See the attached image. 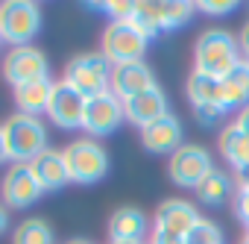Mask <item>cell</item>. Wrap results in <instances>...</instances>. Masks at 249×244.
Returning <instances> with one entry per match:
<instances>
[{
    "label": "cell",
    "mask_w": 249,
    "mask_h": 244,
    "mask_svg": "<svg viewBox=\"0 0 249 244\" xmlns=\"http://www.w3.org/2000/svg\"><path fill=\"white\" fill-rule=\"evenodd\" d=\"M123 112H126V121H132V124H138L144 130V127L156 124V121H161L164 115H170V103H167V94L156 85L144 94L123 100Z\"/></svg>",
    "instance_id": "obj_15"
},
{
    "label": "cell",
    "mask_w": 249,
    "mask_h": 244,
    "mask_svg": "<svg viewBox=\"0 0 249 244\" xmlns=\"http://www.w3.org/2000/svg\"><path fill=\"white\" fill-rule=\"evenodd\" d=\"M188 100H191V106H205V103L220 106V80L194 71L188 77Z\"/></svg>",
    "instance_id": "obj_22"
},
{
    "label": "cell",
    "mask_w": 249,
    "mask_h": 244,
    "mask_svg": "<svg viewBox=\"0 0 249 244\" xmlns=\"http://www.w3.org/2000/svg\"><path fill=\"white\" fill-rule=\"evenodd\" d=\"M240 244H249V235H243V238H240Z\"/></svg>",
    "instance_id": "obj_37"
},
{
    "label": "cell",
    "mask_w": 249,
    "mask_h": 244,
    "mask_svg": "<svg viewBox=\"0 0 249 244\" xmlns=\"http://www.w3.org/2000/svg\"><path fill=\"white\" fill-rule=\"evenodd\" d=\"M0 130L6 139L9 162H33L47 150V127L41 124V118L15 112L12 118H6V124Z\"/></svg>",
    "instance_id": "obj_2"
},
{
    "label": "cell",
    "mask_w": 249,
    "mask_h": 244,
    "mask_svg": "<svg viewBox=\"0 0 249 244\" xmlns=\"http://www.w3.org/2000/svg\"><path fill=\"white\" fill-rule=\"evenodd\" d=\"M199 221V212L188 200H164L156 209V232H164L170 238H185L191 226Z\"/></svg>",
    "instance_id": "obj_14"
},
{
    "label": "cell",
    "mask_w": 249,
    "mask_h": 244,
    "mask_svg": "<svg viewBox=\"0 0 249 244\" xmlns=\"http://www.w3.org/2000/svg\"><path fill=\"white\" fill-rule=\"evenodd\" d=\"M196 197H199V203H205V206H217V203H223L229 194H231V177L229 174H223V171H211L196 188Z\"/></svg>",
    "instance_id": "obj_23"
},
{
    "label": "cell",
    "mask_w": 249,
    "mask_h": 244,
    "mask_svg": "<svg viewBox=\"0 0 249 244\" xmlns=\"http://www.w3.org/2000/svg\"><path fill=\"white\" fill-rule=\"evenodd\" d=\"M234 183H237V191H249V168L234 171Z\"/></svg>",
    "instance_id": "obj_31"
},
{
    "label": "cell",
    "mask_w": 249,
    "mask_h": 244,
    "mask_svg": "<svg viewBox=\"0 0 249 244\" xmlns=\"http://www.w3.org/2000/svg\"><path fill=\"white\" fill-rule=\"evenodd\" d=\"M141 142L150 153H176L182 147V124L179 118L173 115H164L161 121H156V124L144 127L141 130Z\"/></svg>",
    "instance_id": "obj_16"
},
{
    "label": "cell",
    "mask_w": 249,
    "mask_h": 244,
    "mask_svg": "<svg viewBox=\"0 0 249 244\" xmlns=\"http://www.w3.org/2000/svg\"><path fill=\"white\" fill-rule=\"evenodd\" d=\"M194 12H196V6L188 3V0H156V3H138L135 6L132 24L147 39H156L159 33L185 27L194 18Z\"/></svg>",
    "instance_id": "obj_3"
},
{
    "label": "cell",
    "mask_w": 249,
    "mask_h": 244,
    "mask_svg": "<svg viewBox=\"0 0 249 244\" xmlns=\"http://www.w3.org/2000/svg\"><path fill=\"white\" fill-rule=\"evenodd\" d=\"M196 9L205 12V15H229V12L237 9V3L234 0H199Z\"/></svg>",
    "instance_id": "obj_28"
},
{
    "label": "cell",
    "mask_w": 249,
    "mask_h": 244,
    "mask_svg": "<svg viewBox=\"0 0 249 244\" xmlns=\"http://www.w3.org/2000/svg\"><path fill=\"white\" fill-rule=\"evenodd\" d=\"M246 65H249V56H246Z\"/></svg>",
    "instance_id": "obj_38"
},
{
    "label": "cell",
    "mask_w": 249,
    "mask_h": 244,
    "mask_svg": "<svg viewBox=\"0 0 249 244\" xmlns=\"http://www.w3.org/2000/svg\"><path fill=\"white\" fill-rule=\"evenodd\" d=\"M240 50L249 56V21L243 24V30H240Z\"/></svg>",
    "instance_id": "obj_33"
},
{
    "label": "cell",
    "mask_w": 249,
    "mask_h": 244,
    "mask_svg": "<svg viewBox=\"0 0 249 244\" xmlns=\"http://www.w3.org/2000/svg\"><path fill=\"white\" fill-rule=\"evenodd\" d=\"M41 194H44V188H41V183H38V177H36L30 162H12V168L3 174V180H0V197H3V206L27 209Z\"/></svg>",
    "instance_id": "obj_8"
},
{
    "label": "cell",
    "mask_w": 249,
    "mask_h": 244,
    "mask_svg": "<svg viewBox=\"0 0 249 244\" xmlns=\"http://www.w3.org/2000/svg\"><path fill=\"white\" fill-rule=\"evenodd\" d=\"M62 156H65V168H68V180L79 183V185H91V183L103 180L108 171V156L94 139L71 142L62 150Z\"/></svg>",
    "instance_id": "obj_6"
},
{
    "label": "cell",
    "mask_w": 249,
    "mask_h": 244,
    "mask_svg": "<svg viewBox=\"0 0 249 244\" xmlns=\"http://www.w3.org/2000/svg\"><path fill=\"white\" fill-rule=\"evenodd\" d=\"M123 121H126V112H123V100L114 97L111 91L88 97L85 103V121H82V130L91 136H108L114 133Z\"/></svg>",
    "instance_id": "obj_12"
},
{
    "label": "cell",
    "mask_w": 249,
    "mask_h": 244,
    "mask_svg": "<svg viewBox=\"0 0 249 244\" xmlns=\"http://www.w3.org/2000/svg\"><path fill=\"white\" fill-rule=\"evenodd\" d=\"M211 171H214V162L208 150L199 144H182L170 156V180L182 188H196Z\"/></svg>",
    "instance_id": "obj_10"
},
{
    "label": "cell",
    "mask_w": 249,
    "mask_h": 244,
    "mask_svg": "<svg viewBox=\"0 0 249 244\" xmlns=\"http://www.w3.org/2000/svg\"><path fill=\"white\" fill-rule=\"evenodd\" d=\"M85 103H88V97H82L68 82H53V94H50V103H47L44 115L62 130H82Z\"/></svg>",
    "instance_id": "obj_11"
},
{
    "label": "cell",
    "mask_w": 249,
    "mask_h": 244,
    "mask_svg": "<svg viewBox=\"0 0 249 244\" xmlns=\"http://www.w3.org/2000/svg\"><path fill=\"white\" fill-rule=\"evenodd\" d=\"M135 6L138 3H132V0H106V3H97V9L111 15V21H132L135 18Z\"/></svg>",
    "instance_id": "obj_26"
},
{
    "label": "cell",
    "mask_w": 249,
    "mask_h": 244,
    "mask_svg": "<svg viewBox=\"0 0 249 244\" xmlns=\"http://www.w3.org/2000/svg\"><path fill=\"white\" fill-rule=\"evenodd\" d=\"M111 244H144V241H111Z\"/></svg>",
    "instance_id": "obj_36"
},
{
    "label": "cell",
    "mask_w": 249,
    "mask_h": 244,
    "mask_svg": "<svg viewBox=\"0 0 249 244\" xmlns=\"http://www.w3.org/2000/svg\"><path fill=\"white\" fill-rule=\"evenodd\" d=\"M156 88V77L147 62H126V65H111V80L108 91L120 100H129L135 94H144Z\"/></svg>",
    "instance_id": "obj_13"
},
{
    "label": "cell",
    "mask_w": 249,
    "mask_h": 244,
    "mask_svg": "<svg viewBox=\"0 0 249 244\" xmlns=\"http://www.w3.org/2000/svg\"><path fill=\"white\" fill-rule=\"evenodd\" d=\"M3 77L12 88L24 85V82H36V80H47L50 77V68H47V59L38 47L33 44H24V47H12L6 56H3Z\"/></svg>",
    "instance_id": "obj_9"
},
{
    "label": "cell",
    "mask_w": 249,
    "mask_h": 244,
    "mask_svg": "<svg viewBox=\"0 0 249 244\" xmlns=\"http://www.w3.org/2000/svg\"><path fill=\"white\" fill-rule=\"evenodd\" d=\"M223 115H226V109L223 106H217V103H205V106H194V118L199 121L202 127H217L220 121H223Z\"/></svg>",
    "instance_id": "obj_27"
},
{
    "label": "cell",
    "mask_w": 249,
    "mask_h": 244,
    "mask_svg": "<svg viewBox=\"0 0 249 244\" xmlns=\"http://www.w3.org/2000/svg\"><path fill=\"white\" fill-rule=\"evenodd\" d=\"M12 244H53V229L41 218H27L15 226Z\"/></svg>",
    "instance_id": "obj_24"
},
{
    "label": "cell",
    "mask_w": 249,
    "mask_h": 244,
    "mask_svg": "<svg viewBox=\"0 0 249 244\" xmlns=\"http://www.w3.org/2000/svg\"><path fill=\"white\" fill-rule=\"evenodd\" d=\"M30 165H33V171H36V177H38V183H41L44 191H59L65 183H71V180H68V168H65L62 150L47 147V150H44L41 156H36Z\"/></svg>",
    "instance_id": "obj_19"
},
{
    "label": "cell",
    "mask_w": 249,
    "mask_h": 244,
    "mask_svg": "<svg viewBox=\"0 0 249 244\" xmlns=\"http://www.w3.org/2000/svg\"><path fill=\"white\" fill-rule=\"evenodd\" d=\"M234 127H237L240 133H246V136H249V103H246L243 109H237V118H234Z\"/></svg>",
    "instance_id": "obj_30"
},
{
    "label": "cell",
    "mask_w": 249,
    "mask_h": 244,
    "mask_svg": "<svg viewBox=\"0 0 249 244\" xmlns=\"http://www.w3.org/2000/svg\"><path fill=\"white\" fill-rule=\"evenodd\" d=\"M41 27V12L30 0H6L0 3V41H6L12 47L30 44Z\"/></svg>",
    "instance_id": "obj_7"
},
{
    "label": "cell",
    "mask_w": 249,
    "mask_h": 244,
    "mask_svg": "<svg viewBox=\"0 0 249 244\" xmlns=\"http://www.w3.org/2000/svg\"><path fill=\"white\" fill-rule=\"evenodd\" d=\"M240 62H243V50H240V41H237L231 33H226V30H205V33L196 39L194 71L223 80V77L231 74Z\"/></svg>",
    "instance_id": "obj_1"
},
{
    "label": "cell",
    "mask_w": 249,
    "mask_h": 244,
    "mask_svg": "<svg viewBox=\"0 0 249 244\" xmlns=\"http://www.w3.org/2000/svg\"><path fill=\"white\" fill-rule=\"evenodd\" d=\"M103 56L111 65H126V62H144L147 53V36L132 24V21H108L103 30Z\"/></svg>",
    "instance_id": "obj_4"
},
{
    "label": "cell",
    "mask_w": 249,
    "mask_h": 244,
    "mask_svg": "<svg viewBox=\"0 0 249 244\" xmlns=\"http://www.w3.org/2000/svg\"><path fill=\"white\" fill-rule=\"evenodd\" d=\"M234 215L243 226H249V191H237L234 197Z\"/></svg>",
    "instance_id": "obj_29"
},
{
    "label": "cell",
    "mask_w": 249,
    "mask_h": 244,
    "mask_svg": "<svg viewBox=\"0 0 249 244\" xmlns=\"http://www.w3.org/2000/svg\"><path fill=\"white\" fill-rule=\"evenodd\" d=\"M249 103V65L246 59L220 80V106L229 109H243Z\"/></svg>",
    "instance_id": "obj_20"
},
{
    "label": "cell",
    "mask_w": 249,
    "mask_h": 244,
    "mask_svg": "<svg viewBox=\"0 0 249 244\" xmlns=\"http://www.w3.org/2000/svg\"><path fill=\"white\" fill-rule=\"evenodd\" d=\"M50 94H53V80H36V82H24L18 88H12V97H15V106L21 115H33L38 118L41 112H47V103H50Z\"/></svg>",
    "instance_id": "obj_18"
},
{
    "label": "cell",
    "mask_w": 249,
    "mask_h": 244,
    "mask_svg": "<svg viewBox=\"0 0 249 244\" xmlns=\"http://www.w3.org/2000/svg\"><path fill=\"white\" fill-rule=\"evenodd\" d=\"M9 162V150H6V139H3V130H0V165Z\"/></svg>",
    "instance_id": "obj_34"
},
{
    "label": "cell",
    "mask_w": 249,
    "mask_h": 244,
    "mask_svg": "<svg viewBox=\"0 0 249 244\" xmlns=\"http://www.w3.org/2000/svg\"><path fill=\"white\" fill-rule=\"evenodd\" d=\"M147 229H150L147 215L141 209H135V206H120L108 218V235H111V241H144Z\"/></svg>",
    "instance_id": "obj_17"
},
{
    "label": "cell",
    "mask_w": 249,
    "mask_h": 244,
    "mask_svg": "<svg viewBox=\"0 0 249 244\" xmlns=\"http://www.w3.org/2000/svg\"><path fill=\"white\" fill-rule=\"evenodd\" d=\"M6 226H9V212H6V206L0 203V235L6 232Z\"/></svg>",
    "instance_id": "obj_35"
},
{
    "label": "cell",
    "mask_w": 249,
    "mask_h": 244,
    "mask_svg": "<svg viewBox=\"0 0 249 244\" xmlns=\"http://www.w3.org/2000/svg\"><path fill=\"white\" fill-rule=\"evenodd\" d=\"M246 235H249V229H246Z\"/></svg>",
    "instance_id": "obj_39"
},
{
    "label": "cell",
    "mask_w": 249,
    "mask_h": 244,
    "mask_svg": "<svg viewBox=\"0 0 249 244\" xmlns=\"http://www.w3.org/2000/svg\"><path fill=\"white\" fill-rule=\"evenodd\" d=\"M150 244H185V241H182V238H170V235H164V232H156V229H153Z\"/></svg>",
    "instance_id": "obj_32"
},
{
    "label": "cell",
    "mask_w": 249,
    "mask_h": 244,
    "mask_svg": "<svg viewBox=\"0 0 249 244\" xmlns=\"http://www.w3.org/2000/svg\"><path fill=\"white\" fill-rule=\"evenodd\" d=\"M108 80H111V62L103 53H82L73 56L65 68L62 82H68L71 88H76L82 97H97L108 91Z\"/></svg>",
    "instance_id": "obj_5"
},
{
    "label": "cell",
    "mask_w": 249,
    "mask_h": 244,
    "mask_svg": "<svg viewBox=\"0 0 249 244\" xmlns=\"http://www.w3.org/2000/svg\"><path fill=\"white\" fill-rule=\"evenodd\" d=\"M217 144H220V153L226 156V162H229V165H234V171L249 168V136H246V133H240L234 124L223 127V133H220Z\"/></svg>",
    "instance_id": "obj_21"
},
{
    "label": "cell",
    "mask_w": 249,
    "mask_h": 244,
    "mask_svg": "<svg viewBox=\"0 0 249 244\" xmlns=\"http://www.w3.org/2000/svg\"><path fill=\"white\" fill-rule=\"evenodd\" d=\"M182 241H185V244H223V232H220V226H217L214 221L199 218Z\"/></svg>",
    "instance_id": "obj_25"
}]
</instances>
